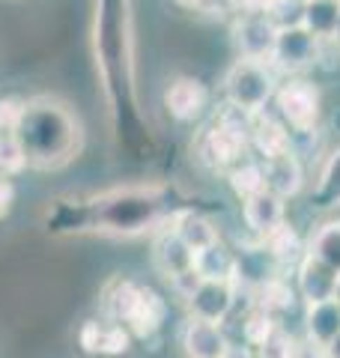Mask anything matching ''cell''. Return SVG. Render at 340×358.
I'll use <instances>...</instances> for the list:
<instances>
[{
	"label": "cell",
	"instance_id": "cell-1",
	"mask_svg": "<svg viewBox=\"0 0 340 358\" xmlns=\"http://www.w3.org/2000/svg\"><path fill=\"white\" fill-rule=\"evenodd\" d=\"M188 209V200L167 185L117 188L87 206V227L111 236H141L150 230L173 227V221Z\"/></svg>",
	"mask_w": 340,
	"mask_h": 358
},
{
	"label": "cell",
	"instance_id": "cell-2",
	"mask_svg": "<svg viewBox=\"0 0 340 358\" xmlns=\"http://www.w3.org/2000/svg\"><path fill=\"white\" fill-rule=\"evenodd\" d=\"M13 134L27 155V164L42 167V171L69 164L84 141L78 117L63 102L48 96L24 102V110H21V120Z\"/></svg>",
	"mask_w": 340,
	"mask_h": 358
},
{
	"label": "cell",
	"instance_id": "cell-3",
	"mask_svg": "<svg viewBox=\"0 0 340 358\" xmlns=\"http://www.w3.org/2000/svg\"><path fill=\"white\" fill-rule=\"evenodd\" d=\"M254 117L257 114H245V110L227 105L203 129L197 141V159L209 164L212 171H233L239 162H245V152L251 147Z\"/></svg>",
	"mask_w": 340,
	"mask_h": 358
},
{
	"label": "cell",
	"instance_id": "cell-4",
	"mask_svg": "<svg viewBox=\"0 0 340 358\" xmlns=\"http://www.w3.org/2000/svg\"><path fill=\"white\" fill-rule=\"evenodd\" d=\"M164 301L155 289L143 287L132 278H117L105 289V313L120 322L132 338H150L164 320Z\"/></svg>",
	"mask_w": 340,
	"mask_h": 358
},
{
	"label": "cell",
	"instance_id": "cell-5",
	"mask_svg": "<svg viewBox=\"0 0 340 358\" xmlns=\"http://www.w3.org/2000/svg\"><path fill=\"white\" fill-rule=\"evenodd\" d=\"M224 96L227 105L239 108L245 114H260L275 96V78L266 69V63L239 57L224 78Z\"/></svg>",
	"mask_w": 340,
	"mask_h": 358
},
{
	"label": "cell",
	"instance_id": "cell-6",
	"mask_svg": "<svg viewBox=\"0 0 340 358\" xmlns=\"http://www.w3.org/2000/svg\"><path fill=\"white\" fill-rule=\"evenodd\" d=\"M278 120L290 131H313L316 117H320V93L308 81H287L281 90H275Z\"/></svg>",
	"mask_w": 340,
	"mask_h": 358
},
{
	"label": "cell",
	"instance_id": "cell-7",
	"mask_svg": "<svg viewBox=\"0 0 340 358\" xmlns=\"http://www.w3.org/2000/svg\"><path fill=\"white\" fill-rule=\"evenodd\" d=\"M233 301H236V284L233 281H200L188 293L185 305H188L191 320L221 326V322L230 317Z\"/></svg>",
	"mask_w": 340,
	"mask_h": 358
},
{
	"label": "cell",
	"instance_id": "cell-8",
	"mask_svg": "<svg viewBox=\"0 0 340 358\" xmlns=\"http://www.w3.org/2000/svg\"><path fill=\"white\" fill-rule=\"evenodd\" d=\"M275 39L278 27L269 15H242L233 27V42L242 60H271L275 54Z\"/></svg>",
	"mask_w": 340,
	"mask_h": 358
},
{
	"label": "cell",
	"instance_id": "cell-9",
	"mask_svg": "<svg viewBox=\"0 0 340 358\" xmlns=\"http://www.w3.org/2000/svg\"><path fill=\"white\" fill-rule=\"evenodd\" d=\"M316 48H320V39H316L304 24L281 27L271 60H275V66L283 72H302L316 60Z\"/></svg>",
	"mask_w": 340,
	"mask_h": 358
},
{
	"label": "cell",
	"instance_id": "cell-10",
	"mask_svg": "<svg viewBox=\"0 0 340 358\" xmlns=\"http://www.w3.org/2000/svg\"><path fill=\"white\" fill-rule=\"evenodd\" d=\"M153 263L167 281H176L179 275L194 272V251L179 239L173 227H164L153 242Z\"/></svg>",
	"mask_w": 340,
	"mask_h": 358
},
{
	"label": "cell",
	"instance_id": "cell-11",
	"mask_svg": "<svg viewBox=\"0 0 340 358\" xmlns=\"http://www.w3.org/2000/svg\"><path fill=\"white\" fill-rule=\"evenodd\" d=\"M78 341H81L84 352L90 355H120L129 350L132 334L120 322L105 317V320H87L81 331H78Z\"/></svg>",
	"mask_w": 340,
	"mask_h": 358
},
{
	"label": "cell",
	"instance_id": "cell-12",
	"mask_svg": "<svg viewBox=\"0 0 340 358\" xmlns=\"http://www.w3.org/2000/svg\"><path fill=\"white\" fill-rule=\"evenodd\" d=\"M242 215L245 224L251 227L260 239H269L283 227V218H287V209H283V197L271 194V192H260L254 197L242 200Z\"/></svg>",
	"mask_w": 340,
	"mask_h": 358
},
{
	"label": "cell",
	"instance_id": "cell-13",
	"mask_svg": "<svg viewBox=\"0 0 340 358\" xmlns=\"http://www.w3.org/2000/svg\"><path fill=\"white\" fill-rule=\"evenodd\" d=\"M337 272L332 266H325L323 260H316L313 254H304V260L299 266V293L308 305L316 301H328L337 293Z\"/></svg>",
	"mask_w": 340,
	"mask_h": 358
},
{
	"label": "cell",
	"instance_id": "cell-14",
	"mask_svg": "<svg viewBox=\"0 0 340 358\" xmlns=\"http://www.w3.org/2000/svg\"><path fill=\"white\" fill-rule=\"evenodd\" d=\"M183 346L188 358H227V352H230V341H227L224 329L200 320H191L185 326Z\"/></svg>",
	"mask_w": 340,
	"mask_h": 358
},
{
	"label": "cell",
	"instance_id": "cell-15",
	"mask_svg": "<svg viewBox=\"0 0 340 358\" xmlns=\"http://www.w3.org/2000/svg\"><path fill=\"white\" fill-rule=\"evenodd\" d=\"M206 102H209V93H206V87H203L197 78H176V81L167 87V93H164L167 110L176 120H183V122L200 117L203 108H206Z\"/></svg>",
	"mask_w": 340,
	"mask_h": 358
},
{
	"label": "cell",
	"instance_id": "cell-16",
	"mask_svg": "<svg viewBox=\"0 0 340 358\" xmlns=\"http://www.w3.org/2000/svg\"><path fill=\"white\" fill-rule=\"evenodd\" d=\"M263 176H266V192L278 197H292L304 182L302 162L296 159V152H283L275 159H263Z\"/></svg>",
	"mask_w": 340,
	"mask_h": 358
},
{
	"label": "cell",
	"instance_id": "cell-17",
	"mask_svg": "<svg viewBox=\"0 0 340 358\" xmlns=\"http://www.w3.org/2000/svg\"><path fill=\"white\" fill-rule=\"evenodd\" d=\"M275 268H278V257L269 245H257V248H245L236 254V284H248V287H263L266 281H275Z\"/></svg>",
	"mask_w": 340,
	"mask_h": 358
},
{
	"label": "cell",
	"instance_id": "cell-18",
	"mask_svg": "<svg viewBox=\"0 0 340 358\" xmlns=\"http://www.w3.org/2000/svg\"><path fill=\"white\" fill-rule=\"evenodd\" d=\"M251 143L263 152V159H275V155L292 152V138L290 129L283 126L278 117H263V110L254 117V131H251Z\"/></svg>",
	"mask_w": 340,
	"mask_h": 358
},
{
	"label": "cell",
	"instance_id": "cell-19",
	"mask_svg": "<svg viewBox=\"0 0 340 358\" xmlns=\"http://www.w3.org/2000/svg\"><path fill=\"white\" fill-rule=\"evenodd\" d=\"M194 272L200 281H233L236 284V254L227 251L221 239L194 254Z\"/></svg>",
	"mask_w": 340,
	"mask_h": 358
},
{
	"label": "cell",
	"instance_id": "cell-20",
	"mask_svg": "<svg viewBox=\"0 0 340 358\" xmlns=\"http://www.w3.org/2000/svg\"><path fill=\"white\" fill-rule=\"evenodd\" d=\"M308 338L320 346L332 343L340 334V301L328 299V301H316V305H308Z\"/></svg>",
	"mask_w": 340,
	"mask_h": 358
},
{
	"label": "cell",
	"instance_id": "cell-21",
	"mask_svg": "<svg viewBox=\"0 0 340 358\" xmlns=\"http://www.w3.org/2000/svg\"><path fill=\"white\" fill-rule=\"evenodd\" d=\"M173 230L179 233V239H183L194 254L203 251V248H209L212 242H218V230H215V224L206 215L194 212V209L183 212V215L173 221Z\"/></svg>",
	"mask_w": 340,
	"mask_h": 358
},
{
	"label": "cell",
	"instance_id": "cell-22",
	"mask_svg": "<svg viewBox=\"0 0 340 358\" xmlns=\"http://www.w3.org/2000/svg\"><path fill=\"white\" fill-rule=\"evenodd\" d=\"M340 18V0H304L302 24L308 27L316 39H332Z\"/></svg>",
	"mask_w": 340,
	"mask_h": 358
},
{
	"label": "cell",
	"instance_id": "cell-23",
	"mask_svg": "<svg viewBox=\"0 0 340 358\" xmlns=\"http://www.w3.org/2000/svg\"><path fill=\"white\" fill-rule=\"evenodd\" d=\"M311 203L316 209H337L340 206V150L325 162L320 182L311 192Z\"/></svg>",
	"mask_w": 340,
	"mask_h": 358
},
{
	"label": "cell",
	"instance_id": "cell-24",
	"mask_svg": "<svg viewBox=\"0 0 340 358\" xmlns=\"http://www.w3.org/2000/svg\"><path fill=\"white\" fill-rule=\"evenodd\" d=\"M308 254H313L316 260H323L325 266H332L340 275V221H325L320 230L311 236Z\"/></svg>",
	"mask_w": 340,
	"mask_h": 358
},
{
	"label": "cell",
	"instance_id": "cell-25",
	"mask_svg": "<svg viewBox=\"0 0 340 358\" xmlns=\"http://www.w3.org/2000/svg\"><path fill=\"white\" fill-rule=\"evenodd\" d=\"M227 179H230V188L236 192V197L242 200L266 192V176L260 162H239L233 171H227Z\"/></svg>",
	"mask_w": 340,
	"mask_h": 358
},
{
	"label": "cell",
	"instance_id": "cell-26",
	"mask_svg": "<svg viewBox=\"0 0 340 358\" xmlns=\"http://www.w3.org/2000/svg\"><path fill=\"white\" fill-rule=\"evenodd\" d=\"M27 167V155L13 131H0V176L21 173Z\"/></svg>",
	"mask_w": 340,
	"mask_h": 358
},
{
	"label": "cell",
	"instance_id": "cell-27",
	"mask_svg": "<svg viewBox=\"0 0 340 358\" xmlns=\"http://www.w3.org/2000/svg\"><path fill=\"white\" fill-rule=\"evenodd\" d=\"M257 296H260V310H283V308H290V301H292V289L283 284V281H266L263 287H257Z\"/></svg>",
	"mask_w": 340,
	"mask_h": 358
},
{
	"label": "cell",
	"instance_id": "cell-28",
	"mask_svg": "<svg viewBox=\"0 0 340 358\" xmlns=\"http://www.w3.org/2000/svg\"><path fill=\"white\" fill-rule=\"evenodd\" d=\"M275 27H296L302 24V15H304V0H271L269 13H266Z\"/></svg>",
	"mask_w": 340,
	"mask_h": 358
},
{
	"label": "cell",
	"instance_id": "cell-29",
	"mask_svg": "<svg viewBox=\"0 0 340 358\" xmlns=\"http://www.w3.org/2000/svg\"><path fill=\"white\" fill-rule=\"evenodd\" d=\"M271 338H275V322H271V313L257 308L251 317H248V322H245V341L251 346H263Z\"/></svg>",
	"mask_w": 340,
	"mask_h": 358
},
{
	"label": "cell",
	"instance_id": "cell-30",
	"mask_svg": "<svg viewBox=\"0 0 340 358\" xmlns=\"http://www.w3.org/2000/svg\"><path fill=\"white\" fill-rule=\"evenodd\" d=\"M257 358H296V346L290 338L275 334L271 341H266L263 346H257Z\"/></svg>",
	"mask_w": 340,
	"mask_h": 358
},
{
	"label": "cell",
	"instance_id": "cell-31",
	"mask_svg": "<svg viewBox=\"0 0 340 358\" xmlns=\"http://www.w3.org/2000/svg\"><path fill=\"white\" fill-rule=\"evenodd\" d=\"M21 110H24V99H0V131H15Z\"/></svg>",
	"mask_w": 340,
	"mask_h": 358
},
{
	"label": "cell",
	"instance_id": "cell-32",
	"mask_svg": "<svg viewBox=\"0 0 340 358\" xmlns=\"http://www.w3.org/2000/svg\"><path fill=\"white\" fill-rule=\"evenodd\" d=\"M13 203H15V188L9 182V176H0V218L9 215Z\"/></svg>",
	"mask_w": 340,
	"mask_h": 358
},
{
	"label": "cell",
	"instance_id": "cell-33",
	"mask_svg": "<svg viewBox=\"0 0 340 358\" xmlns=\"http://www.w3.org/2000/svg\"><path fill=\"white\" fill-rule=\"evenodd\" d=\"M323 355H325V358H340V334H337L332 343L323 346Z\"/></svg>",
	"mask_w": 340,
	"mask_h": 358
},
{
	"label": "cell",
	"instance_id": "cell-34",
	"mask_svg": "<svg viewBox=\"0 0 340 358\" xmlns=\"http://www.w3.org/2000/svg\"><path fill=\"white\" fill-rule=\"evenodd\" d=\"M176 3L185 6V9H203V6L209 3V0H176Z\"/></svg>",
	"mask_w": 340,
	"mask_h": 358
},
{
	"label": "cell",
	"instance_id": "cell-35",
	"mask_svg": "<svg viewBox=\"0 0 340 358\" xmlns=\"http://www.w3.org/2000/svg\"><path fill=\"white\" fill-rule=\"evenodd\" d=\"M332 39H337V42H340V18H337V30H334V36H332Z\"/></svg>",
	"mask_w": 340,
	"mask_h": 358
},
{
	"label": "cell",
	"instance_id": "cell-36",
	"mask_svg": "<svg viewBox=\"0 0 340 358\" xmlns=\"http://www.w3.org/2000/svg\"><path fill=\"white\" fill-rule=\"evenodd\" d=\"M334 299L340 301V278H337V293H334Z\"/></svg>",
	"mask_w": 340,
	"mask_h": 358
}]
</instances>
